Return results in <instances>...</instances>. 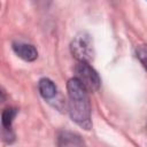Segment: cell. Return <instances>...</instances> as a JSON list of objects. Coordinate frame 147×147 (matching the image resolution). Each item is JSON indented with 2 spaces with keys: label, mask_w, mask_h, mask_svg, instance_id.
Masks as SVG:
<instances>
[{
  "label": "cell",
  "mask_w": 147,
  "mask_h": 147,
  "mask_svg": "<svg viewBox=\"0 0 147 147\" xmlns=\"http://www.w3.org/2000/svg\"><path fill=\"white\" fill-rule=\"evenodd\" d=\"M67 90L69 98V114L71 119L84 130H90L92 127V121L91 103L87 94L88 91L76 77L68 80Z\"/></svg>",
  "instance_id": "1"
},
{
  "label": "cell",
  "mask_w": 147,
  "mask_h": 147,
  "mask_svg": "<svg viewBox=\"0 0 147 147\" xmlns=\"http://www.w3.org/2000/svg\"><path fill=\"white\" fill-rule=\"evenodd\" d=\"M70 51L72 56L78 62H91L94 56L93 40L86 32H79L75 36L70 44Z\"/></svg>",
  "instance_id": "2"
},
{
  "label": "cell",
  "mask_w": 147,
  "mask_h": 147,
  "mask_svg": "<svg viewBox=\"0 0 147 147\" xmlns=\"http://www.w3.org/2000/svg\"><path fill=\"white\" fill-rule=\"evenodd\" d=\"M75 77L88 92H95L100 88L101 79L98 72L90 65L88 62H79L75 68Z\"/></svg>",
  "instance_id": "3"
},
{
  "label": "cell",
  "mask_w": 147,
  "mask_h": 147,
  "mask_svg": "<svg viewBox=\"0 0 147 147\" xmlns=\"http://www.w3.org/2000/svg\"><path fill=\"white\" fill-rule=\"evenodd\" d=\"M13 49L17 56L23 59L24 61L32 62L38 57V52L34 48V46L25 42H14Z\"/></svg>",
  "instance_id": "4"
},
{
  "label": "cell",
  "mask_w": 147,
  "mask_h": 147,
  "mask_svg": "<svg viewBox=\"0 0 147 147\" xmlns=\"http://www.w3.org/2000/svg\"><path fill=\"white\" fill-rule=\"evenodd\" d=\"M38 88H39V92H40L41 96L45 100L53 99L56 95V92H57V88H56L55 84L48 78H41L38 83Z\"/></svg>",
  "instance_id": "5"
},
{
  "label": "cell",
  "mask_w": 147,
  "mask_h": 147,
  "mask_svg": "<svg viewBox=\"0 0 147 147\" xmlns=\"http://www.w3.org/2000/svg\"><path fill=\"white\" fill-rule=\"evenodd\" d=\"M57 145L59 146H82V145H84V141L80 139L79 136H77L72 132L62 131L59 133Z\"/></svg>",
  "instance_id": "6"
},
{
  "label": "cell",
  "mask_w": 147,
  "mask_h": 147,
  "mask_svg": "<svg viewBox=\"0 0 147 147\" xmlns=\"http://www.w3.org/2000/svg\"><path fill=\"white\" fill-rule=\"evenodd\" d=\"M16 114H17V110L13 107H8L2 111L1 123H2V127L5 131H11V123Z\"/></svg>",
  "instance_id": "7"
},
{
  "label": "cell",
  "mask_w": 147,
  "mask_h": 147,
  "mask_svg": "<svg viewBox=\"0 0 147 147\" xmlns=\"http://www.w3.org/2000/svg\"><path fill=\"white\" fill-rule=\"evenodd\" d=\"M136 56L142 64V67L147 70V45L141 44L136 47Z\"/></svg>",
  "instance_id": "8"
}]
</instances>
